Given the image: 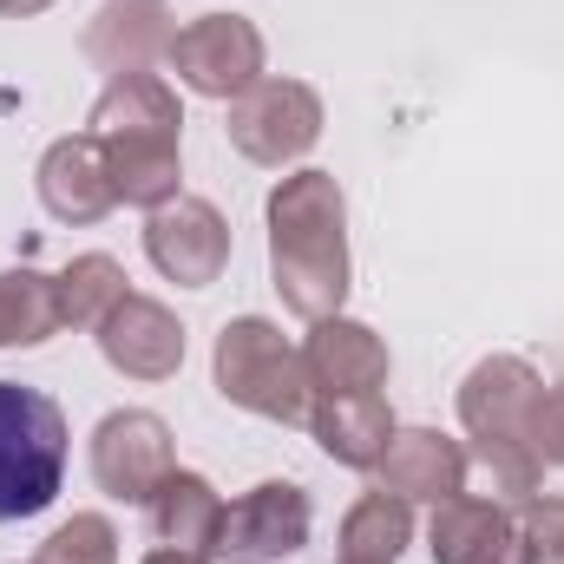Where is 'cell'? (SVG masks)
I'll list each match as a JSON object with an SVG mask.
<instances>
[{"label": "cell", "mask_w": 564, "mask_h": 564, "mask_svg": "<svg viewBox=\"0 0 564 564\" xmlns=\"http://www.w3.org/2000/svg\"><path fill=\"white\" fill-rule=\"evenodd\" d=\"M270 282L295 322H328L348 302V197L335 171H289L270 191Z\"/></svg>", "instance_id": "6da1fadb"}, {"label": "cell", "mask_w": 564, "mask_h": 564, "mask_svg": "<svg viewBox=\"0 0 564 564\" xmlns=\"http://www.w3.org/2000/svg\"><path fill=\"white\" fill-rule=\"evenodd\" d=\"M539 388H545V375L525 355H486L459 381V426H466V440H473V453L506 506H525L545 486V466L525 446V414H532Z\"/></svg>", "instance_id": "7a4b0ae2"}, {"label": "cell", "mask_w": 564, "mask_h": 564, "mask_svg": "<svg viewBox=\"0 0 564 564\" xmlns=\"http://www.w3.org/2000/svg\"><path fill=\"white\" fill-rule=\"evenodd\" d=\"M210 381L230 408L257 414V421L276 426H308L315 408V388H308V368H302V348L282 335L270 315H237L224 322L217 348H210Z\"/></svg>", "instance_id": "3957f363"}, {"label": "cell", "mask_w": 564, "mask_h": 564, "mask_svg": "<svg viewBox=\"0 0 564 564\" xmlns=\"http://www.w3.org/2000/svg\"><path fill=\"white\" fill-rule=\"evenodd\" d=\"M66 414L26 381H0V525L40 519L66 486Z\"/></svg>", "instance_id": "277c9868"}, {"label": "cell", "mask_w": 564, "mask_h": 564, "mask_svg": "<svg viewBox=\"0 0 564 564\" xmlns=\"http://www.w3.org/2000/svg\"><path fill=\"white\" fill-rule=\"evenodd\" d=\"M164 66L177 73L184 93L230 106V99H243V93L263 79V33H257V20H243V13H197V20H184V26L171 33Z\"/></svg>", "instance_id": "5b68a950"}, {"label": "cell", "mask_w": 564, "mask_h": 564, "mask_svg": "<svg viewBox=\"0 0 564 564\" xmlns=\"http://www.w3.org/2000/svg\"><path fill=\"white\" fill-rule=\"evenodd\" d=\"M230 144L250 158V164H295L302 151H315L322 139V93L302 86V79H257L243 99H230Z\"/></svg>", "instance_id": "8992f818"}, {"label": "cell", "mask_w": 564, "mask_h": 564, "mask_svg": "<svg viewBox=\"0 0 564 564\" xmlns=\"http://www.w3.org/2000/svg\"><path fill=\"white\" fill-rule=\"evenodd\" d=\"M177 473L171 426L151 408H119L93 426V486L119 506H151V492Z\"/></svg>", "instance_id": "52a82bcc"}, {"label": "cell", "mask_w": 564, "mask_h": 564, "mask_svg": "<svg viewBox=\"0 0 564 564\" xmlns=\"http://www.w3.org/2000/svg\"><path fill=\"white\" fill-rule=\"evenodd\" d=\"M144 257L177 289H210L230 270V224L210 197H171L144 217Z\"/></svg>", "instance_id": "ba28073f"}, {"label": "cell", "mask_w": 564, "mask_h": 564, "mask_svg": "<svg viewBox=\"0 0 564 564\" xmlns=\"http://www.w3.org/2000/svg\"><path fill=\"white\" fill-rule=\"evenodd\" d=\"M315 532V506L295 479H263L243 499L224 506V532H217V558L230 564H276L302 552Z\"/></svg>", "instance_id": "9c48e42d"}, {"label": "cell", "mask_w": 564, "mask_h": 564, "mask_svg": "<svg viewBox=\"0 0 564 564\" xmlns=\"http://www.w3.org/2000/svg\"><path fill=\"white\" fill-rule=\"evenodd\" d=\"M426 552H433V564H539L525 519H512L499 499H473V492L433 506Z\"/></svg>", "instance_id": "30bf717a"}, {"label": "cell", "mask_w": 564, "mask_h": 564, "mask_svg": "<svg viewBox=\"0 0 564 564\" xmlns=\"http://www.w3.org/2000/svg\"><path fill=\"white\" fill-rule=\"evenodd\" d=\"M33 191H40L53 224H99V217L119 210V191H112V171H106V144L93 132L46 144L40 171H33Z\"/></svg>", "instance_id": "8fae6325"}, {"label": "cell", "mask_w": 564, "mask_h": 564, "mask_svg": "<svg viewBox=\"0 0 564 564\" xmlns=\"http://www.w3.org/2000/svg\"><path fill=\"white\" fill-rule=\"evenodd\" d=\"M93 335H99V355L126 381H171L184 368V322L151 295H126Z\"/></svg>", "instance_id": "7c38bea8"}, {"label": "cell", "mask_w": 564, "mask_h": 564, "mask_svg": "<svg viewBox=\"0 0 564 564\" xmlns=\"http://www.w3.org/2000/svg\"><path fill=\"white\" fill-rule=\"evenodd\" d=\"M375 486L408 506H446L466 492V446L446 440L440 426H394V440L375 466Z\"/></svg>", "instance_id": "4fadbf2b"}, {"label": "cell", "mask_w": 564, "mask_h": 564, "mask_svg": "<svg viewBox=\"0 0 564 564\" xmlns=\"http://www.w3.org/2000/svg\"><path fill=\"white\" fill-rule=\"evenodd\" d=\"M302 368H308L315 394H381L388 388V341L368 322L328 315V322H308Z\"/></svg>", "instance_id": "5bb4252c"}, {"label": "cell", "mask_w": 564, "mask_h": 564, "mask_svg": "<svg viewBox=\"0 0 564 564\" xmlns=\"http://www.w3.org/2000/svg\"><path fill=\"white\" fill-rule=\"evenodd\" d=\"M171 33H177V20L164 0H106L86 20L79 46L106 79H119V73H151L171 53Z\"/></svg>", "instance_id": "9a60e30c"}, {"label": "cell", "mask_w": 564, "mask_h": 564, "mask_svg": "<svg viewBox=\"0 0 564 564\" xmlns=\"http://www.w3.org/2000/svg\"><path fill=\"white\" fill-rule=\"evenodd\" d=\"M308 433L315 446L348 466V473H375L388 440H394V414H388V394H315L308 408Z\"/></svg>", "instance_id": "2e32d148"}, {"label": "cell", "mask_w": 564, "mask_h": 564, "mask_svg": "<svg viewBox=\"0 0 564 564\" xmlns=\"http://www.w3.org/2000/svg\"><path fill=\"white\" fill-rule=\"evenodd\" d=\"M151 539L171 545V552H191V558H217V532H224V499L204 473H171L158 492H151Z\"/></svg>", "instance_id": "e0dca14e"}, {"label": "cell", "mask_w": 564, "mask_h": 564, "mask_svg": "<svg viewBox=\"0 0 564 564\" xmlns=\"http://www.w3.org/2000/svg\"><path fill=\"white\" fill-rule=\"evenodd\" d=\"M106 144V171H112V191H119V204H132V210H158V204H171V197H184L177 191V177H184V164H177V132H112Z\"/></svg>", "instance_id": "ac0fdd59"}, {"label": "cell", "mask_w": 564, "mask_h": 564, "mask_svg": "<svg viewBox=\"0 0 564 564\" xmlns=\"http://www.w3.org/2000/svg\"><path fill=\"white\" fill-rule=\"evenodd\" d=\"M86 132L93 139H112V132H184V106H177L171 79H158V73H119L93 99Z\"/></svg>", "instance_id": "d6986e66"}, {"label": "cell", "mask_w": 564, "mask_h": 564, "mask_svg": "<svg viewBox=\"0 0 564 564\" xmlns=\"http://www.w3.org/2000/svg\"><path fill=\"white\" fill-rule=\"evenodd\" d=\"M408 545H414V506L408 499L375 486L368 499L348 506V519H341V558L348 564H394Z\"/></svg>", "instance_id": "ffe728a7"}, {"label": "cell", "mask_w": 564, "mask_h": 564, "mask_svg": "<svg viewBox=\"0 0 564 564\" xmlns=\"http://www.w3.org/2000/svg\"><path fill=\"white\" fill-rule=\"evenodd\" d=\"M53 295H59V328H99V322L132 295V289H126L119 257L86 250V257H73V263L53 276Z\"/></svg>", "instance_id": "44dd1931"}, {"label": "cell", "mask_w": 564, "mask_h": 564, "mask_svg": "<svg viewBox=\"0 0 564 564\" xmlns=\"http://www.w3.org/2000/svg\"><path fill=\"white\" fill-rule=\"evenodd\" d=\"M59 335V295L40 270H7L0 276V348H40Z\"/></svg>", "instance_id": "7402d4cb"}, {"label": "cell", "mask_w": 564, "mask_h": 564, "mask_svg": "<svg viewBox=\"0 0 564 564\" xmlns=\"http://www.w3.org/2000/svg\"><path fill=\"white\" fill-rule=\"evenodd\" d=\"M46 564H119V525L106 512H73L46 545H40Z\"/></svg>", "instance_id": "603a6c76"}, {"label": "cell", "mask_w": 564, "mask_h": 564, "mask_svg": "<svg viewBox=\"0 0 564 564\" xmlns=\"http://www.w3.org/2000/svg\"><path fill=\"white\" fill-rule=\"evenodd\" d=\"M525 446H532V459L552 473H564V388L558 381H545L539 394H532V414H525Z\"/></svg>", "instance_id": "cb8c5ba5"}, {"label": "cell", "mask_w": 564, "mask_h": 564, "mask_svg": "<svg viewBox=\"0 0 564 564\" xmlns=\"http://www.w3.org/2000/svg\"><path fill=\"white\" fill-rule=\"evenodd\" d=\"M519 519H525V539H532V552H539L545 564H564V499L532 492V499L519 506Z\"/></svg>", "instance_id": "d4e9b609"}, {"label": "cell", "mask_w": 564, "mask_h": 564, "mask_svg": "<svg viewBox=\"0 0 564 564\" xmlns=\"http://www.w3.org/2000/svg\"><path fill=\"white\" fill-rule=\"evenodd\" d=\"M46 7H53V0H0L7 20H26V13H46Z\"/></svg>", "instance_id": "484cf974"}, {"label": "cell", "mask_w": 564, "mask_h": 564, "mask_svg": "<svg viewBox=\"0 0 564 564\" xmlns=\"http://www.w3.org/2000/svg\"><path fill=\"white\" fill-rule=\"evenodd\" d=\"M144 564H210V558H191V552H171V545H158Z\"/></svg>", "instance_id": "4316f807"}, {"label": "cell", "mask_w": 564, "mask_h": 564, "mask_svg": "<svg viewBox=\"0 0 564 564\" xmlns=\"http://www.w3.org/2000/svg\"><path fill=\"white\" fill-rule=\"evenodd\" d=\"M33 564H46V558H33Z\"/></svg>", "instance_id": "83f0119b"}, {"label": "cell", "mask_w": 564, "mask_h": 564, "mask_svg": "<svg viewBox=\"0 0 564 564\" xmlns=\"http://www.w3.org/2000/svg\"><path fill=\"white\" fill-rule=\"evenodd\" d=\"M341 564H348V558H341Z\"/></svg>", "instance_id": "f1b7e54d"}]
</instances>
